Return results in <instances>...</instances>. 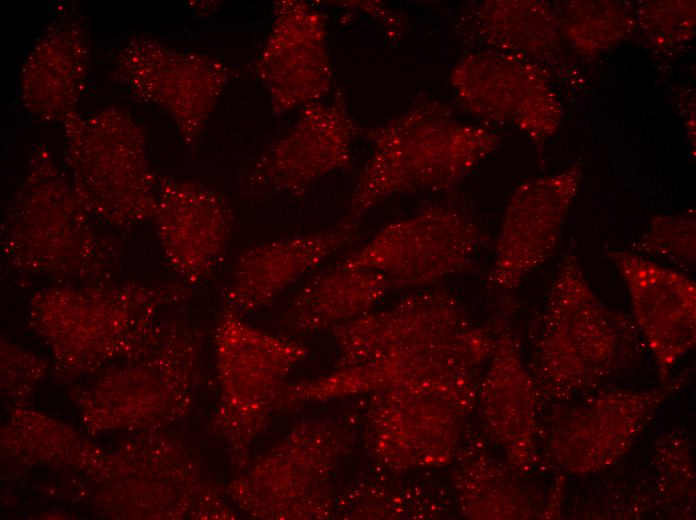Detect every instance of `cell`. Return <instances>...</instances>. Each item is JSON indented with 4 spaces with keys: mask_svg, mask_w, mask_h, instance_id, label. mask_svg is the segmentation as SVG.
Returning <instances> with one entry per match:
<instances>
[{
    "mask_svg": "<svg viewBox=\"0 0 696 520\" xmlns=\"http://www.w3.org/2000/svg\"><path fill=\"white\" fill-rule=\"evenodd\" d=\"M372 153L357 178L344 219L359 224L397 195L448 192L494 150L500 136L467 123L449 104L419 94L383 123L361 128Z\"/></svg>",
    "mask_w": 696,
    "mask_h": 520,
    "instance_id": "6da1fadb",
    "label": "cell"
},
{
    "mask_svg": "<svg viewBox=\"0 0 696 520\" xmlns=\"http://www.w3.org/2000/svg\"><path fill=\"white\" fill-rule=\"evenodd\" d=\"M85 210L65 169L43 144L5 209L1 256L17 276L62 281H105L119 257L115 239L103 234Z\"/></svg>",
    "mask_w": 696,
    "mask_h": 520,
    "instance_id": "7a4b0ae2",
    "label": "cell"
},
{
    "mask_svg": "<svg viewBox=\"0 0 696 520\" xmlns=\"http://www.w3.org/2000/svg\"><path fill=\"white\" fill-rule=\"evenodd\" d=\"M61 124L64 169L91 217L119 230L152 219L159 177L133 115L111 105L87 115L73 112Z\"/></svg>",
    "mask_w": 696,
    "mask_h": 520,
    "instance_id": "3957f363",
    "label": "cell"
},
{
    "mask_svg": "<svg viewBox=\"0 0 696 520\" xmlns=\"http://www.w3.org/2000/svg\"><path fill=\"white\" fill-rule=\"evenodd\" d=\"M637 334L589 285L574 249L562 257L532 339L536 373L549 382L597 381L637 355Z\"/></svg>",
    "mask_w": 696,
    "mask_h": 520,
    "instance_id": "277c9868",
    "label": "cell"
},
{
    "mask_svg": "<svg viewBox=\"0 0 696 520\" xmlns=\"http://www.w3.org/2000/svg\"><path fill=\"white\" fill-rule=\"evenodd\" d=\"M486 243L463 206L441 201L383 226L339 263L379 272L392 289H419L476 270Z\"/></svg>",
    "mask_w": 696,
    "mask_h": 520,
    "instance_id": "5b68a950",
    "label": "cell"
},
{
    "mask_svg": "<svg viewBox=\"0 0 696 520\" xmlns=\"http://www.w3.org/2000/svg\"><path fill=\"white\" fill-rule=\"evenodd\" d=\"M237 71L202 52L184 51L144 34L118 50L111 78L141 103L163 109L193 149Z\"/></svg>",
    "mask_w": 696,
    "mask_h": 520,
    "instance_id": "8992f818",
    "label": "cell"
},
{
    "mask_svg": "<svg viewBox=\"0 0 696 520\" xmlns=\"http://www.w3.org/2000/svg\"><path fill=\"white\" fill-rule=\"evenodd\" d=\"M251 70L267 90L274 115L324 100L334 85L325 15L306 1H275L270 31Z\"/></svg>",
    "mask_w": 696,
    "mask_h": 520,
    "instance_id": "52a82bcc",
    "label": "cell"
},
{
    "mask_svg": "<svg viewBox=\"0 0 696 520\" xmlns=\"http://www.w3.org/2000/svg\"><path fill=\"white\" fill-rule=\"evenodd\" d=\"M361 133L342 90L302 108L295 124L252 165L247 183L259 191L303 194L317 180L352 166V141Z\"/></svg>",
    "mask_w": 696,
    "mask_h": 520,
    "instance_id": "ba28073f",
    "label": "cell"
},
{
    "mask_svg": "<svg viewBox=\"0 0 696 520\" xmlns=\"http://www.w3.org/2000/svg\"><path fill=\"white\" fill-rule=\"evenodd\" d=\"M449 83L458 104L479 119L516 126L536 143L553 133V96L534 62L468 52L451 68Z\"/></svg>",
    "mask_w": 696,
    "mask_h": 520,
    "instance_id": "9c48e42d",
    "label": "cell"
},
{
    "mask_svg": "<svg viewBox=\"0 0 696 520\" xmlns=\"http://www.w3.org/2000/svg\"><path fill=\"white\" fill-rule=\"evenodd\" d=\"M580 179L581 168L576 164L557 175L530 179L515 188L507 202L488 273L493 288L514 290L553 257Z\"/></svg>",
    "mask_w": 696,
    "mask_h": 520,
    "instance_id": "30bf717a",
    "label": "cell"
},
{
    "mask_svg": "<svg viewBox=\"0 0 696 520\" xmlns=\"http://www.w3.org/2000/svg\"><path fill=\"white\" fill-rule=\"evenodd\" d=\"M152 219L166 262L185 282L206 279L223 261L234 216L226 199L211 187L159 177Z\"/></svg>",
    "mask_w": 696,
    "mask_h": 520,
    "instance_id": "8fae6325",
    "label": "cell"
},
{
    "mask_svg": "<svg viewBox=\"0 0 696 520\" xmlns=\"http://www.w3.org/2000/svg\"><path fill=\"white\" fill-rule=\"evenodd\" d=\"M90 55L85 15L75 4L60 5L21 67L18 91L24 109L46 123H62L76 112Z\"/></svg>",
    "mask_w": 696,
    "mask_h": 520,
    "instance_id": "7c38bea8",
    "label": "cell"
},
{
    "mask_svg": "<svg viewBox=\"0 0 696 520\" xmlns=\"http://www.w3.org/2000/svg\"><path fill=\"white\" fill-rule=\"evenodd\" d=\"M624 280L635 321L662 370L695 344L696 285L686 273L637 252L606 251Z\"/></svg>",
    "mask_w": 696,
    "mask_h": 520,
    "instance_id": "4fadbf2b",
    "label": "cell"
},
{
    "mask_svg": "<svg viewBox=\"0 0 696 520\" xmlns=\"http://www.w3.org/2000/svg\"><path fill=\"white\" fill-rule=\"evenodd\" d=\"M86 288L59 284L43 290L37 297V308L49 320L60 351H100L116 345L117 336L129 325L133 309L173 288L175 284L154 287L135 284L93 282Z\"/></svg>",
    "mask_w": 696,
    "mask_h": 520,
    "instance_id": "5bb4252c",
    "label": "cell"
},
{
    "mask_svg": "<svg viewBox=\"0 0 696 520\" xmlns=\"http://www.w3.org/2000/svg\"><path fill=\"white\" fill-rule=\"evenodd\" d=\"M373 420L376 452L398 469L443 464L452 458L463 409L436 394L394 389Z\"/></svg>",
    "mask_w": 696,
    "mask_h": 520,
    "instance_id": "9a60e30c",
    "label": "cell"
},
{
    "mask_svg": "<svg viewBox=\"0 0 696 520\" xmlns=\"http://www.w3.org/2000/svg\"><path fill=\"white\" fill-rule=\"evenodd\" d=\"M357 230V223L343 218L329 229L246 249L235 262L227 292L231 310L239 315L271 303L289 286L351 243Z\"/></svg>",
    "mask_w": 696,
    "mask_h": 520,
    "instance_id": "2e32d148",
    "label": "cell"
},
{
    "mask_svg": "<svg viewBox=\"0 0 696 520\" xmlns=\"http://www.w3.org/2000/svg\"><path fill=\"white\" fill-rule=\"evenodd\" d=\"M391 289L379 272L337 263L305 283L292 300L284 324L295 332L332 330L372 311Z\"/></svg>",
    "mask_w": 696,
    "mask_h": 520,
    "instance_id": "e0dca14e",
    "label": "cell"
},
{
    "mask_svg": "<svg viewBox=\"0 0 696 520\" xmlns=\"http://www.w3.org/2000/svg\"><path fill=\"white\" fill-rule=\"evenodd\" d=\"M532 387L516 340L509 332H500L483 379L482 407L493 437L515 463L524 462L532 445Z\"/></svg>",
    "mask_w": 696,
    "mask_h": 520,
    "instance_id": "ac0fdd59",
    "label": "cell"
},
{
    "mask_svg": "<svg viewBox=\"0 0 696 520\" xmlns=\"http://www.w3.org/2000/svg\"><path fill=\"white\" fill-rule=\"evenodd\" d=\"M552 20L540 2L484 1L465 5L452 29L463 45H480L533 62L552 39Z\"/></svg>",
    "mask_w": 696,
    "mask_h": 520,
    "instance_id": "d6986e66",
    "label": "cell"
},
{
    "mask_svg": "<svg viewBox=\"0 0 696 520\" xmlns=\"http://www.w3.org/2000/svg\"><path fill=\"white\" fill-rule=\"evenodd\" d=\"M223 376L244 388H273L306 354L304 346L270 335L243 322L230 310L217 337Z\"/></svg>",
    "mask_w": 696,
    "mask_h": 520,
    "instance_id": "ffe728a7",
    "label": "cell"
},
{
    "mask_svg": "<svg viewBox=\"0 0 696 520\" xmlns=\"http://www.w3.org/2000/svg\"><path fill=\"white\" fill-rule=\"evenodd\" d=\"M695 213L658 216L634 245L641 255L667 260L681 272L695 268Z\"/></svg>",
    "mask_w": 696,
    "mask_h": 520,
    "instance_id": "44dd1931",
    "label": "cell"
},
{
    "mask_svg": "<svg viewBox=\"0 0 696 520\" xmlns=\"http://www.w3.org/2000/svg\"><path fill=\"white\" fill-rule=\"evenodd\" d=\"M333 5L361 12L377 21L393 39L403 35L405 20L380 1H333Z\"/></svg>",
    "mask_w": 696,
    "mask_h": 520,
    "instance_id": "7402d4cb",
    "label": "cell"
}]
</instances>
